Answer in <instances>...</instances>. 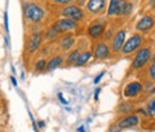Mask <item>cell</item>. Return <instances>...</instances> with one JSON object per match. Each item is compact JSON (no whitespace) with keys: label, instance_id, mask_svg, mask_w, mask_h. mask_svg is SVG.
Masks as SVG:
<instances>
[{"label":"cell","instance_id":"obj_1","mask_svg":"<svg viewBox=\"0 0 155 132\" xmlns=\"http://www.w3.org/2000/svg\"><path fill=\"white\" fill-rule=\"evenodd\" d=\"M23 11H25V16L30 19L31 22H40L43 17H44V11L36 5V4H32V3H28V4H25L23 7Z\"/></svg>","mask_w":155,"mask_h":132},{"label":"cell","instance_id":"obj_2","mask_svg":"<svg viewBox=\"0 0 155 132\" xmlns=\"http://www.w3.org/2000/svg\"><path fill=\"white\" fill-rule=\"evenodd\" d=\"M150 56H151V51L150 48H141L137 55L134 56L133 62H132V69H141V67L149 61Z\"/></svg>","mask_w":155,"mask_h":132},{"label":"cell","instance_id":"obj_3","mask_svg":"<svg viewBox=\"0 0 155 132\" xmlns=\"http://www.w3.org/2000/svg\"><path fill=\"white\" fill-rule=\"evenodd\" d=\"M141 43H142V36L138 35V34H134V35H132L127 42L124 43L122 52L124 53V55H129V53L137 51L140 48V46H141Z\"/></svg>","mask_w":155,"mask_h":132},{"label":"cell","instance_id":"obj_4","mask_svg":"<svg viewBox=\"0 0 155 132\" xmlns=\"http://www.w3.org/2000/svg\"><path fill=\"white\" fill-rule=\"evenodd\" d=\"M62 16L65 18H69V19H72V21H80L81 18H83V11L76 7V5H69L64 8V11H62Z\"/></svg>","mask_w":155,"mask_h":132},{"label":"cell","instance_id":"obj_5","mask_svg":"<svg viewBox=\"0 0 155 132\" xmlns=\"http://www.w3.org/2000/svg\"><path fill=\"white\" fill-rule=\"evenodd\" d=\"M78 26L76 21H72V19L69 18H64V19H60L54 23L53 29L57 31V32H66V31H71Z\"/></svg>","mask_w":155,"mask_h":132},{"label":"cell","instance_id":"obj_6","mask_svg":"<svg viewBox=\"0 0 155 132\" xmlns=\"http://www.w3.org/2000/svg\"><path fill=\"white\" fill-rule=\"evenodd\" d=\"M142 92V84L140 82H130L125 86L123 93L124 97H136Z\"/></svg>","mask_w":155,"mask_h":132},{"label":"cell","instance_id":"obj_7","mask_svg":"<svg viewBox=\"0 0 155 132\" xmlns=\"http://www.w3.org/2000/svg\"><path fill=\"white\" fill-rule=\"evenodd\" d=\"M138 124V118L137 115H127L125 118L120 119L118 123H116V128L119 131L120 130H125V128H130V127H134Z\"/></svg>","mask_w":155,"mask_h":132},{"label":"cell","instance_id":"obj_8","mask_svg":"<svg viewBox=\"0 0 155 132\" xmlns=\"http://www.w3.org/2000/svg\"><path fill=\"white\" fill-rule=\"evenodd\" d=\"M93 55L96 58H98V60H105V58L110 57V49L105 43H98V44H96V47H94Z\"/></svg>","mask_w":155,"mask_h":132},{"label":"cell","instance_id":"obj_9","mask_svg":"<svg viewBox=\"0 0 155 132\" xmlns=\"http://www.w3.org/2000/svg\"><path fill=\"white\" fill-rule=\"evenodd\" d=\"M154 23H155V21H154V18L151 16H145L137 22L136 29H137L138 31H147V30H150V29H153Z\"/></svg>","mask_w":155,"mask_h":132},{"label":"cell","instance_id":"obj_10","mask_svg":"<svg viewBox=\"0 0 155 132\" xmlns=\"http://www.w3.org/2000/svg\"><path fill=\"white\" fill-rule=\"evenodd\" d=\"M124 40H125V32L123 30L116 32V35H115L114 40H113V51L114 52H119L120 49H123Z\"/></svg>","mask_w":155,"mask_h":132},{"label":"cell","instance_id":"obj_11","mask_svg":"<svg viewBox=\"0 0 155 132\" xmlns=\"http://www.w3.org/2000/svg\"><path fill=\"white\" fill-rule=\"evenodd\" d=\"M88 34H89V36L93 38V39L100 38L104 34V25H102V23H100V22L92 23L91 27L88 29Z\"/></svg>","mask_w":155,"mask_h":132},{"label":"cell","instance_id":"obj_12","mask_svg":"<svg viewBox=\"0 0 155 132\" xmlns=\"http://www.w3.org/2000/svg\"><path fill=\"white\" fill-rule=\"evenodd\" d=\"M105 7V0H89L87 3V8H88L89 12L93 13H98L104 9Z\"/></svg>","mask_w":155,"mask_h":132},{"label":"cell","instance_id":"obj_13","mask_svg":"<svg viewBox=\"0 0 155 132\" xmlns=\"http://www.w3.org/2000/svg\"><path fill=\"white\" fill-rule=\"evenodd\" d=\"M40 42H41V36L39 34L32 35L30 38V40H28V52H31V53L35 52L39 48V46H40Z\"/></svg>","mask_w":155,"mask_h":132},{"label":"cell","instance_id":"obj_14","mask_svg":"<svg viewBox=\"0 0 155 132\" xmlns=\"http://www.w3.org/2000/svg\"><path fill=\"white\" fill-rule=\"evenodd\" d=\"M132 11V4L127 3L125 0H120L119 3V9H118V14H122V16H127Z\"/></svg>","mask_w":155,"mask_h":132},{"label":"cell","instance_id":"obj_15","mask_svg":"<svg viewBox=\"0 0 155 132\" xmlns=\"http://www.w3.org/2000/svg\"><path fill=\"white\" fill-rule=\"evenodd\" d=\"M62 57L61 56H56V57H53L52 60L47 63V70H54L57 66H60L61 63H62Z\"/></svg>","mask_w":155,"mask_h":132},{"label":"cell","instance_id":"obj_16","mask_svg":"<svg viewBox=\"0 0 155 132\" xmlns=\"http://www.w3.org/2000/svg\"><path fill=\"white\" fill-rule=\"evenodd\" d=\"M72 46H74V36L72 35H66V36L62 38L61 47L64 48V49H70Z\"/></svg>","mask_w":155,"mask_h":132},{"label":"cell","instance_id":"obj_17","mask_svg":"<svg viewBox=\"0 0 155 132\" xmlns=\"http://www.w3.org/2000/svg\"><path fill=\"white\" fill-rule=\"evenodd\" d=\"M91 57H92V53L91 52H84V53H81V55L79 56V58L76 60L75 62V66H83L85 62H88L91 60Z\"/></svg>","mask_w":155,"mask_h":132},{"label":"cell","instance_id":"obj_18","mask_svg":"<svg viewBox=\"0 0 155 132\" xmlns=\"http://www.w3.org/2000/svg\"><path fill=\"white\" fill-rule=\"evenodd\" d=\"M119 3H120V0H110V4H109V16H115V14H118Z\"/></svg>","mask_w":155,"mask_h":132},{"label":"cell","instance_id":"obj_19","mask_svg":"<svg viewBox=\"0 0 155 132\" xmlns=\"http://www.w3.org/2000/svg\"><path fill=\"white\" fill-rule=\"evenodd\" d=\"M79 56H80V53H79V51H74L70 55V57L67 58V63H75L76 62V60L79 58Z\"/></svg>","mask_w":155,"mask_h":132},{"label":"cell","instance_id":"obj_20","mask_svg":"<svg viewBox=\"0 0 155 132\" xmlns=\"http://www.w3.org/2000/svg\"><path fill=\"white\" fill-rule=\"evenodd\" d=\"M147 110H149V114L155 117V99L150 100V102L147 104Z\"/></svg>","mask_w":155,"mask_h":132},{"label":"cell","instance_id":"obj_21","mask_svg":"<svg viewBox=\"0 0 155 132\" xmlns=\"http://www.w3.org/2000/svg\"><path fill=\"white\" fill-rule=\"evenodd\" d=\"M45 67H47V62H45L44 60H40V61H38V62H36L35 69H36L38 71H40V70H43V69H45Z\"/></svg>","mask_w":155,"mask_h":132},{"label":"cell","instance_id":"obj_22","mask_svg":"<svg viewBox=\"0 0 155 132\" xmlns=\"http://www.w3.org/2000/svg\"><path fill=\"white\" fill-rule=\"evenodd\" d=\"M149 75H150V79L155 80V62L153 63L151 66H150V69H149Z\"/></svg>","mask_w":155,"mask_h":132},{"label":"cell","instance_id":"obj_23","mask_svg":"<svg viewBox=\"0 0 155 132\" xmlns=\"http://www.w3.org/2000/svg\"><path fill=\"white\" fill-rule=\"evenodd\" d=\"M4 29H5V32H9V27H8V13L7 11L4 12Z\"/></svg>","mask_w":155,"mask_h":132},{"label":"cell","instance_id":"obj_24","mask_svg":"<svg viewBox=\"0 0 155 132\" xmlns=\"http://www.w3.org/2000/svg\"><path fill=\"white\" fill-rule=\"evenodd\" d=\"M53 2L57 4H67V3H71L72 0H53Z\"/></svg>","mask_w":155,"mask_h":132},{"label":"cell","instance_id":"obj_25","mask_svg":"<svg viewBox=\"0 0 155 132\" xmlns=\"http://www.w3.org/2000/svg\"><path fill=\"white\" fill-rule=\"evenodd\" d=\"M104 75H105V71H102L100 75H97V76H96V79H94V84H97V83H98V82L101 80V78H102Z\"/></svg>","mask_w":155,"mask_h":132},{"label":"cell","instance_id":"obj_26","mask_svg":"<svg viewBox=\"0 0 155 132\" xmlns=\"http://www.w3.org/2000/svg\"><path fill=\"white\" fill-rule=\"evenodd\" d=\"M58 99H60V101L62 102V104H65V105H67V101L64 99V95H62L61 93V92H60V93H58Z\"/></svg>","mask_w":155,"mask_h":132},{"label":"cell","instance_id":"obj_27","mask_svg":"<svg viewBox=\"0 0 155 132\" xmlns=\"http://www.w3.org/2000/svg\"><path fill=\"white\" fill-rule=\"evenodd\" d=\"M100 92H101V88H97L96 92H94V100H96V101L98 100V95H100Z\"/></svg>","mask_w":155,"mask_h":132},{"label":"cell","instance_id":"obj_28","mask_svg":"<svg viewBox=\"0 0 155 132\" xmlns=\"http://www.w3.org/2000/svg\"><path fill=\"white\" fill-rule=\"evenodd\" d=\"M11 82H12V84L14 87H17V80H16V78H14V76H11Z\"/></svg>","mask_w":155,"mask_h":132},{"label":"cell","instance_id":"obj_29","mask_svg":"<svg viewBox=\"0 0 155 132\" xmlns=\"http://www.w3.org/2000/svg\"><path fill=\"white\" fill-rule=\"evenodd\" d=\"M78 132H85L84 127H83V126H81V127H79V128H78Z\"/></svg>","mask_w":155,"mask_h":132},{"label":"cell","instance_id":"obj_30","mask_svg":"<svg viewBox=\"0 0 155 132\" xmlns=\"http://www.w3.org/2000/svg\"><path fill=\"white\" fill-rule=\"evenodd\" d=\"M39 127H44V122H39Z\"/></svg>","mask_w":155,"mask_h":132}]
</instances>
